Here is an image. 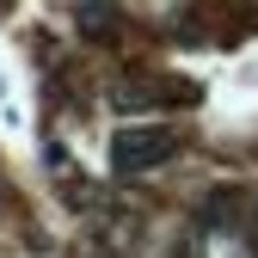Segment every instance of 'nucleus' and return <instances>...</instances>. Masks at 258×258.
Listing matches in <instances>:
<instances>
[{"label": "nucleus", "mask_w": 258, "mask_h": 258, "mask_svg": "<svg viewBox=\"0 0 258 258\" xmlns=\"http://www.w3.org/2000/svg\"><path fill=\"white\" fill-rule=\"evenodd\" d=\"M166 154H172V129H160V123H148V129H123L117 148H111L117 172H154Z\"/></svg>", "instance_id": "obj_1"}]
</instances>
